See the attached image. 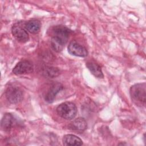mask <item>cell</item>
Here are the masks:
<instances>
[{
	"label": "cell",
	"instance_id": "30bf717a",
	"mask_svg": "<svg viewBox=\"0 0 146 146\" xmlns=\"http://www.w3.org/2000/svg\"><path fill=\"white\" fill-rule=\"evenodd\" d=\"M63 144L64 145H83L82 140L78 136L72 135L68 134L63 136Z\"/></svg>",
	"mask_w": 146,
	"mask_h": 146
},
{
	"label": "cell",
	"instance_id": "7a4b0ae2",
	"mask_svg": "<svg viewBox=\"0 0 146 146\" xmlns=\"http://www.w3.org/2000/svg\"><path fill=\"white\" fill-rule=\"evenodd\" d=\"M58 114L63 119L71 120L74 119L77 113L76 105L70 102L61 103L56 108Z\"/></svg>",
	"mask_w": 146,
	"mask_h": 146
},
{
	"label": "cell",
	"instance_id": "7c38bea8",
	"mask_svg": "<svg viewBox=\"0 0 146 146\" xmlns=\"http://www.w3.org/2000/svg\"><path fill=\"white\" fill-rule=\"evenodd\" d=\"M86 66L91 74L95 77L98 78H103L104 75L101 67L99 64L92 62H89L86 63Z\"/></svg>",
	"mask_w": 146,
	"mask_h": 146
},
{
	"label": "cell",
	"instance_id": "5b68a950",
	"mask_svg": "<svg viewBox=\"0 0 146 146\" xmlns=\"http://www.w3.org/2000/svg\"><path fill=\"white\" fill-rule=\"evenodd\" d=\"M13 36L21 43H26L29 40V35L25 27H22L19 23L14 24L11 28Z\"/></svg>",
	"mask_w": 146,
	"mask_h": 146
},
{
	"label": "cell",
	"instance_id": "277c9868",
	"mask_svg": "<svg viewBox=\"0 0 146 146\" xmlns=\"http://www.w3.org/2000/svg\"><path fill=\"white\" fill-rule=\"evenodd\" d=\"M7 100L11 104H17L23 98L22 90L16 86H10L7 87L5 92Z\"/></svg>",
	"mask_w": 146,
	"mask_h": 146
},
{
	"label": "cell",
	"instance_id": "5bb4252c",
	"mask_svg": "<svg viewBox=\"0 0 146 146\" xmlns=\"http://www.w3.org/2000/svg\"><path fill=\"white\" fill-rule=\"evenodd\" d=\"M43 74L48 78H53L60 74V70L54 67H46L43 69Z\"/></svg>",
	"mask_w": 146,
	"mask_h": 146
},
{
	"label": "cell",
	"instance_id": "6da1fadb",
	"mask_svg": "<svg viewBox=\"0 0 146 146\" xmlns=\"http://www.w3.org/2000/svg\"><path fill=\"white\" fill-rule=\"evenodd\" d=\"M71 31L63 25H57L52 27L51 44L56 52L61 51L69 38Z\"/></svg>",
	"mask_w": 146,
	"mask_h": 146
},
{
	"label": "cell",
	"instance_id": "ba28073f",
	"mask_svg": "<svg viewBox=\"0 0 146 146\" xmlns=\"http://www.w3.org/2000/svg\"><path fill=\"white\" fill-rule=\"evenodd\" d=\"M63 89V86L60 83L56 82L51 85L48 90L47 94L44 96L45 100L48 103H51L54 102L56 95Z\"/></svg>",
	"mask_w": 146,
	"mask_h": 146
},
{
	"label": "cell",
	"instance_id": "4fadbf2b",
	"mask_svg": "<svg viewBox=\"0 0 146 146\" xmlns=\"http://www.w3.org/2000/svg\"><path fill=\"white\" fill-rule=\"evenodd\" d=\"M13 123V116L10 113H5L2 117L1 121V128L5 131L10 129Z\"/></svg>",
	"mask_w": 146,
	"mask_h": 146
},
{
	"label": "cell",
	"instance_id": "8992f818",
	"mask_svg": "<svg viewBox=\"0 0 146 146\" xmlns=\"http://www.w3.org/2000/svg\"><path fill=\"white\" fill-rule=\"evenodd\" d=\"M33 64L28 60L19 62L13 69V72L15 75H22L31 73L33 71Z\"/></svg>",
	"mask_w": 146,
	"mask_h": 146
},
{
	"label": "cell",
	"instance_id": "3957f363",
	"mask_svg": "<svg viewBox=\"0 0 146 146\" xmlns=\"http://www.w3.org/2000/svg\"><path fill=\"white\" fill-rule=\"evenodd\" d=\"M130 95L133 100L143 105L145 104L146 84L145 83H137L130 88Z\"/></svg>",
	"mask_w": 146,
	"mask_h": 146
},
{
	"label": "cell",
	"instance_id": "8fae6325",
	"mask_svg": "<svg viewBox=\"0 0 146 146\" xmlns=\"http://www.w3.org/2000/svg\"><path fill=\"white\" fill-rule=\"evenodd\" d=\"M40 22L38 19H36L29 21L25 25L26 30L31 34L38 33L40 30Z\"/></svg>",
	"mask_w": 146,
	"mask_h": 146
},
{
	"label": "cell",
	"instance_id": "9c48e42d",
	"mask_svg": "<svg viewBox=\"0 0 146 146\" xmlns=\"http://www.w3.org/2000/svg\"><path fill=\"white\" fill-rule=\"evenodd\" d=\"M87 127V122L83 117L76 118L68 125L70 129L78 131H83L86 129Z\"/></svg>",
	"mask_w": 146,
	"mask_h": 146
},
{
	"label": "cell",
	"instance_id": "52a82bcc",
	"mask_svg": "<svg viewBox=\"0 0 146 146\" xmlns=\"http://www.w3.org/2000/svg\"><path fill=\"white\" fill-rule=\"evenodd\" d=\"M68 52L74 56L86 57L88 55L87 49L75 40L70 42L68 46Z\"/></svg>",
	"mask_w": 146,
	"mask_h": 146
}]
</instances>
